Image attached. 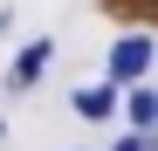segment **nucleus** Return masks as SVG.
Listing matches in <instances>:
<instances>
[{
	"instance_id": "423d86ee",
	"label": "nucleus",
	"mask_w": 158,
	"mask_h": 151,
	"mask_svg": "<svg viewBox=\"0 0 158 151\" xmlns=\"http://www.w3.org/2000/svg\"><path fill=\"white\" fill-rule=\"evenodd\" d=\"M110 151H151V144H144V137H117Z\"/></svg>"
},
{
	"instance_id": "20e7f679",
	"label": "nucleus",
	"mask_w": 158,
	"mask_h": 151,
	"mask_svg": "<svg viewBox=\"0 0 158 151\" xmlns=\"http://www.w3.org/2000/svg\"><path fill=\"white\" fill-rule=\"evenodd\" d=\"M124 110H131V124H138V137L158 131V89H131V96H124Z\"/></svg>"
},
{
	"instance_id": "39448f33",
	"label": "nucleus",
	"mask_w": 158,
	"mask_h": 151,
	"mask_svg": "<svg viewBox=\"0 0 158 151\" xmlns=\"http://www.w3.org/2000/svg\"><path fill=\"white\" fill-rule=\"evenodd\" d=\"M124 14H158V0H117Z\"/></svg>"
},
{
	"instance_id": "7ed1b4c3",
	"label": "nucleus",
	"mask_w": 158,
	"mask_h": 151,
	"mask_svg": "<svg viewBox=\"0 0 158 151\" xmlns=\"http://www.w3.org/2000/svg\"><path fill=\"white\" fill-rule=\"evenodd\" d=\"M48 55H55V35H48V41H28V48H21V62H14V89H28L35 76L48 69Z\"/></svg>"
},
{
	"instance_id": "f257e3e1",
	"label": "nucleus",
	"mask_w": 158,
	"mask_h": 151,
	"mask_svg": "<svg viewBox=\"0 0 158 151\" xmlns=\"http://www.w3.org/2000/svg\"><path fill=\"white\" fill-rule=\"evenodd\" d=\"M151 55H158L151 35H124V41L110 48V83H117V89H124V83H138V76L151 69Z\"/></svg>"
},
{
	"instance_id": "f03ea898",
	"label": "nucleus",
	"mask_w": 158,
	"mask_h": 151,
	"mask_svg": "<svg viewBox=\"0 0 158 151\" xmlns=\"http://www.w3.org/2000/svg\"><path fill=\"white\" fill-rule=\"evenodd\" d=\"M117 103H124V96H117V83H83V89H76V117H89V124H103Z\"/></svg>"
}]
</instances>
